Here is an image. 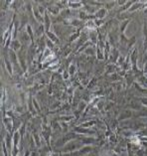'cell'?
<instances>
[{
	"label": "cell",
	"instance_id": "obj_1",
	"mask_svg": "<svg viewBox=\"0 0 147 156\" xmlns=\"http://www.w3.org/2000/svg\"><path fill=\"white\" fill-rule=\"evenodd\" d=\"M84 144L81 143L80 140H73L70 141L69 143H67L66 145L63 147L62 150H60L59 152L61 153H71L74 151H77V150L81 149L83 147Z\"/></svg>",
	"mask_w": 147,
	"mask_h": 156
},
{
	"label": "cell",
	"instance_id": "obj_2",
	"mask_svg": "<svg viewBox=\"0 0 147 156\" xmlns=\"http://www.w3.org/2000/svg\"><path fill=\"white\" fill-rule=\"evenodd\" d=\"M137 59H138V53L137 49L134 48L133 50H130V63H131V71L133 73H138L139 69L137 67Z\"/></svg>",
	"mask_w": 147,
	"mask_h": 156
},
{
	"label": "cell",
	"instance_id": "obj_3",
	"mask_svg": "<svg viewBox=\"0 0 147 156\" xmlns=\"http://www.w3.org/2000/svg\"><path fill=\"white\" fill-rule=\"evenodd\" d=\"M133 111L131 109H123L120 113L118 114L117 120L118 121H125L127 119H130L131 117H133Z\"/></svg>",
	"mask_w": 147,
	"mask_h": 156
},
{
	"label": "cell",
	"instance_id": "obj_4",
	"mask_svg": "<svg viewBox=\"0 0 147 156\" xmlns=\"http://www.w3.org/2000/svg\"><path fill=\"white\" fill-rule=\"evenodd\" d=\"M74 132L78 133V134H81V135H92L96 133L94 130H92L91 128H84V127H81V126H76L74 127Z\"/></svg>",
	"mask_w": 147,
	"mask_h": 156
},
{
	"label": "cell",
	"instance_id": "obj_5",
	"mask_svg": "<svg viewBox=\"0 0 147 156\" xmlns=\"http://www.w3.org/2000/svg\"><path fill=\"white\" fill-rule=\"evenodd\" d=\"M119 56H120V54H119L118 49L113 47V48H111V52H110V57H108V60L111 62V64H115L117 59L119 58Z\"/></svg>",
	"mask_w": 147,
	"mask_h": 156
},
{
	"label": "cell",
	"instance_id": "obj_6",
	"mask_svg": "<svg viewBox=\"0 0 147 156\" xmlns=\"http://www.w3.org/2000/svg\"><path fill=\"white\" fill-rule=\"evenodd\" d=\"M89 39L92 44H94V45H97V41H99V33H97V30H89Z\"/></svg>",
	"mask_w": 147,
	"mask_h": 156
},
{
	"label": "cell",
	"instance_id": "obj_7",
	"mask_svg": "<svg viewBox=\"0 0 147 156\" xmlns=\"http://www.w3.org/2000/svg\"><path fill=\"white\" fill-rule=\"evenodd\" d=\"M4 65H5V68H6L8 74H9L10 76H13V74H14V71H13V64L11 63V61L8 58V55L4 57Z\"/></svg>",
	"mask_w": 147,
	"mask_h": 156
},
{
	"label": "cell",
	"instance_id": "obj_8",
	"mask_svg": "<svg viewBox=\"0 0 147 156\" xmlns=\"http://www.w3.org/2000/svg\"><path fill=\"white\" fill-rule=\"evenodd\" d=\"M78 140H80L81 143L84 144V145H91V144H94L97 143V139L92 137V136H81L80 139H78Z\"/></svg>",
	"mask_w": 147,
	"mask_h": 156
},
{
	"label": "cell",
	"instance_id": "obj_9",
	"mask_svg": "<svg viewBox=\"0 0 147 156\" xmlns=\"http://www.w3.org/2000/svg\"><path fill=\"white\" fill-rule=\"evenodd\" d=\"M8 58L11 61L13 65H18L19 64V60H18V55L15 51H13L12 49L8 50Z\"/></svg>",
	"mask_w": 147,
	"mask_h": 156
},
{
	"label": "cell",
	"instance_id": "obj_10",
	"mask_svg": "<svg viewBox=\"0 0 147 156\" xmlns=\"http://www.w3.org/2000/svg\"><path fill=\"white\" fill-rule=\"evenodd\" d=\"M43 25H44V28H45V33L50 31V28L52 26V19L50 18L49 13L47 11H46V13L44 14V23H43Z\"/></svg>",
	"mask_w": 147,
	"mask_h": 156
},
{
	"label": "cell",
	"instance_id": "obj_11",
	"mask_svg": "<svg viewBox=\"0 0 147 156\" xmlns=\"http://www.w3.org/2000/svg\"><path fill=\"white\" fill-rule=\"evenodd\" d=\"M20 32V35H21V38H20V42L22 43V45L24 46H27V44H29V42H31V39H30L28 33L25 31H23V30H21Z\"/></svg>",
	"mask_w": 147,
	"mask_h": 156
},
{
	"label": "cell",
	"instance_id": "obj_12",
	"mask_svg": "<svg viewBox=\"0 0 147 156\" xmlns=\"http://www.w3.org/2000/svg\"><path fill=\"white\" fill-rule=\"evenodd\" d=\"M45 34H46V37H47L49 40H51L54 44H56V45H59V44H60V39H59V37L57 36V35H56L54 32L48 31V32H46Z\"/></svg>",
	"mask_w": 147,
	"mask_h": 156
},
{
	"label": "cell",
	"instance_id": "obj_13",
	"mask_svg": "<svg viewBox=\"0 0 147 156\" xmlns=\"http://www.w3.org/2000/svg\"><path fill=\"white\" fill-rule=\"evenodd\" d=\"M107 10L105 9L104 7L99 8V9L97 10L96 13H94V16H96V18L97 19H100V20H103V19L107 17Z\"/></svg>",
	"mask_w": 147,
	"mask_h": 156
},
{
	"label": "cell",
	"instance_id": "obj_14",
	"mask_svg": "<svg viewBox=\"0 0 147 156\" xmlns=\"http://www.w3.org/2000/svg\"><path fill=\"white\" fill-rule=\"evenodd\" d=\"M133 16V14L131 13H128V12H122V13H117V15H116V19L119 21H126L128 20V19H131V17Z\"/></svg>",
	"mask_w": 147,
	"mask_h": 156
},
{
	"label": "cell",
	"instance_id": "obj_15",
	"mask_svg": "<svg viewBox=\"0 0 147 156\" xmlns=\"http://www.w3.org/2000/svg\"><path fill=\"white\" fill-rule=\"evenodd\" d=\"M22 43L20 42L19 40L17 39H15V40H12V42H11V45H10V49H12L13 51H15V52H18L21 50V48H22Z\"/></svg>",
	"mask_w": 147,
	"mask_h": 156
},
{
	"label": "cell",
	"instance_id": "obj_16",
	"mask_svg": "<svg viewBox=\"0 0 147 156\" xmlns=\"http://www.w3.org/2000/svg\"><path fill=\"white\" fill-rule=\"evenodd\" d=\"M147 51V25L146 21L143 23V54Z\"/></svg>",
	"mask_w": 147,
	"mask_h": 156
},
{
	"label": "cell",
	"instance_id": "obj_17",
	"mask_svg": "<svg viewBox=\"0 0 147 156\" xmlns=\"http://www.w3.org/2000/svg\"><path fill=\"white\" fill-rule=\"evenodd\" d=\"M25 30L26 32L28 33L30 39H31V45L32 46H36L35 45V38H34V31H33V28H32V26L30 25V24H27L26 27H25Z\"/></svg>",
	"mask_w": 147,
	"mask_h": 156
},
{
	"label": "cell",
	"instance_id": "obj_18",
	"mask_svg": "<svg viewBox=\"0 0 147 156\" xmlns=\"http://www.w3.org/2000/svg\"><path fill=\"white\" fill-rule=\"evenodd\" d=\"M143 4H144V2H142V1H135V3L133 4L132 6L129 8L127 12H128V13H131V14H132V13H134L136 10H138V9H142Z\"/></svg>",
	"mask_w": 147,
	"mask_h": 156
},
{
	"label": "cell",
	"instance_id": "obj_19",
	"mask_svg": "<svg viewBox=\"0 0 147 156\" xmlns=\"http://www.w3.org/2000/svg\"><path fill=\"white\" fill-rule=\"evenodd\" d=\"M47 12L51 13V14L54 16H57V15H59V13H60V8L57 6V5H49L47 7Z\"/></svg>",
	"mask_w": 147,
	"mask_h": 156
},
{
	"label": "cell",
	"instance_id": "obj_20",
	"mask_svg": "<svg viewBox=\"0 0 147 156\" xmlns=\"http://www.w3.org/2000/svg\"><path fill=\"white\" fill-rule=\"evenodd\" d=\"M67 21L69 22H65L66 24H69L71 26H74V27H79V26H81L83 27V21H81L80 19H68Z\"/></svg>",
	"mask_w": 147,
	"mask_h": 156
},
{
	"label": "cell",
	"instance_id": "obj_21",
	"mask_svg": "<svg viewBox=\"0 0 147 156\" xmlns=\"http://www.w3.org/2000/svg\"><path fill=\"white\" fill-rule=\"evenodd\" d=\"M68 6H69L70 8H72V9H80V8H81L83 6H85L84 5V2L81 1H69V4H68Z\"/></svg>",
	"mask_w": 147,
	"mask_h": 156
},
{
	"label": "cell",
	"instance_id": "obj_22",
	"mask_svg": "<svg viewBox=\"0 0 147 156\" xmlns=\"http://www.w3.org/2000/svg\"><path fill=\"white\" fill-rule=\"evenodd\" d=\"M97 120L92 119V120H89V121H86V122H83V124H79V126L81 127H84V128H91V127H94V125H97Z\"/></svg>",
	"mask_w": 147,
	"mask_h": 156
},
{
	"label": "cell",
	"instance_id": "obj_23",
	"mask_svg": "<svg viewBox=\"0 0 147 156\" xmlns=\"http://www.w3.org/2000/svg\"><path fill=\"white\" fill-rule=\"evenodd\" d=\"M78 15H79V19H80L81 21H83V22L89 21V14L86 13V11H80V12L78 13Z\"/></svg>",
	"mask_w": 147,
	"mask_h": 156
},
{
	"label": "cell",
	"instance_id": "obj_24",
	"mask_svg": "<svg viewBox=\"0 0 147 156\" xmlns=\"http://www.w3.org/2000/svg\"><path fill=\"white\" fill-rule=\"evenodd\" d=\"M129 106L131 108V109H135L137 111L142 108V105L140 103V102H137V100H131L129 103Z\"/></svg>",
	"mask_w": 147,
	"mask_h": 156
},
{
	"label": "cell",
	"instance_id": "obj_25",
	"mask_svg": "<svg viewBox=\"0 0 147 156\" xmlns=\"http://www.w3.org/2000/svg\"><path fill=\"white\" fill-rule=\"evenodd\" d=\"M131 19H128L126 21H123L119 26V34H125V30H126V27L128 26V24L130 23Z\"/></svg>",
	"mask_w": 147,
	"mask_h": 156
},
{
	"label": "cell",
	"instance_id": "obj_26",
	"mask_svg": "<svg viewBox=\"0 0 147 156\" xmlns=\"http://www.w3.org/2000/svg\"><path fill=\"white\" fill-rule=\"evenodd\" d=\"M60 15H61L62 19H66V20H68V18L71 16V10L69 9V8H65V9H63L61 11Z\"/></svg>",
	"mask_w": 147,
	"mask_h": 156
},
{
	"label": "cell",
	"instance_id": "obj_27",
	"mask_svg": "<svg viewBox=\"0 0 147 156\" xmlns=\"http://www.w3.org/2000/svg\"><path fill=\"white\" fill-rule=\"evenodd\" d=\"M33 139H34V142H35V146L38 147V148H40L41 146H42V142H41V139H40V136L39 134H37V133L33 132Z\"/></svg>",
	"mask_w": 147,
	"mask_h": 156
},
{
	"label": "cell",
	"instance_id": "obj_28",
	"mask_svg": "<svg viewBox=\"0 0 147 156\" xmlns=\"http://www.w3.org/2000/svg\"><path fill=\"white\" fill-rule=\"evenodd\" d=\"M135 43H136V37L135 36H132L130 39L128 40V42H127L126 44V49H127V51H130L131 50V47H133V46L135 45Z\"/></svg>",
	"mask_w": 147,
	"mask_h": 156
},
{
	"label": "cell",
	"instance_id": "obj_29",
	"mask_svg": "<svg viewBox=\"0 0 147 156\" xmlns=\"http://www.w3.org/2000/svg\"><path fill=\"white\" fill-rule=\"evenodd\" d=\"M97 59L99 61H104V54L102 53V50L97 45Z\"/></svg>",
	"mask_w": 147,
	"mask_h": 156
},
{
	"label": "cell",
	"instance_id": "obj_30",
	"mask_svg": "<svg viewBox=\"0 0 147 156\" xmlns=\"http://www.w3.org/2000/svg\"><path fill=\"white\" fill-rule=\"evenodd\" d=\"M68 72L70 74V77H73L77 72V66L75 64H70V66L68 67Z\"/></svg>",
	"mask_w": 147,
	"mask_h": 156
},
{
	"label": "cell",
	"instance_id": "obj_31",
	"mask_svg": "<svg viewBox=\"0 0 147 156\" xmlns=\"http://www.w3.org/2000/svg\"><path fill=\"white\" fill-rule=\"evenodd\" d=\"M86 106H88V103H86L85 100H81L78 105V111H80V113H81L84 111V109L86 108Z\"/></svg>",
	"mask_w": 147,
	"mask_h": 156
},
{
	"label": "cell",
	"instance_id": "obj_32",
	"mask_svg": "<svg viewBox=\"0 0 147 156\" xmlns=\"http://www.w3.org/2000/svg\"><path fill=\"white\" fill-rule=\"evenodd\" d=\"M84 52H85V54L88 55V56H92V55L97 54V50H94V46H91V47L86 48Z\"/></svg>",
	"mask_w": 147,
	"mask_h": 156
},
{
	"label": "cell",
	"instance_id": "obj_33",
	"mask_svg": "<svg viewBox=\"0 0 147 156\" xmlns=\"http://www.w3.org/2000/svg\"><path fill=\"white\" fill-rule=\"evenodd\" d=\"M76 116H63L61 117H59V120H61L63 122H69L71 120H73Z\"/></svg>",
	"mask_w": 147,
	"mask_h": 156
},
{
	"label": "cell",
	"instance_id": "obj_34",
	"mask_svg": "<svg viewBox=\"0 0 147 156\" xmlns=\"http://www.w3.org/2000/svg\"><path fill=\"white\" fill-rule=\"evenodd\" d=\"M113 105H114V102H111V100H107V102H105L104 110H105V111L110 110V109L113 108Z\"/></svg>",
	"mask_w": 147,
	"mask_h": 156
},
{
	"label": "cell",
	"instance_id": "obj_35",
	"mask_svg": "<svg viewBox=\"0 0 147 156\" xmlns=\"http://www.w3.org/2000/svg\"><path fill=\"white\" fill-rule=\"evenodd\" d=\"M97 78H92L91 81H89V83L88 84V86H86V89L88 90H91V89H92L94 86L97 84Z\"/></svg>",
	"mask_w": 147,
	"mask_h": 156
},
{
	"label": "cell",
	"instance_id": "obj_36",
	"mask_svg": "<svg viewBox=\"0 0 147 156\" xmlns=\"http://www.w3.org/2000/svg\"><path fill=\"white\" fill-rule=\"evenodd\" d=\"M33 105H34L35 109H36L37 113H38V114H41V113H41V108H40L39 103H38V102H37L36 98H33Z\"/></svg>",
	"mask_w": 147,
	"mask_h": 156
},
{
	"label": "cell",
	"instance_id": "obj_37",
	"mask_svg": "<svg viewBox=\"0 0 147 156\" xmlns=\"http://www.w3.org/2000/svg\"><path fill=\"white\" fill-rule=\"evenodd\" d=\"M46 45H47V48L51 49L52 51H53L54 48L56 47V44H54L51 40H49L47 37H46Z\"/></svg>",
	"mask_w": 147,
	"mask_h": 156
},
{
	"label": "cell",
	"instance_id": "obj_38",
	"mask_svg": "<svg viewBox=\"0 0 147 156\" xmlns=\"http://www.w3.org/2000/svg\"><path fill=\"white\" fill-rule=\"evenodd\" d=\"M124 60H125V58H123L122 56H119V58L117 59V61H116V63H115L116 67L117 68L122 67V65H123V63H124Z\"/></svg>",
	"mask_w": 147,
	"mask_h": 156
},
{
	"label": "cell",
	"instance_id": "obj_39",
	"mask_svg": "<svg viewBox=\"0 0 147 156\" xmlns=\"http://www.w3.org/2000/svg\"><path fill=\"white\" fill-rule=\"evenodd\" d=\"M1 145H2V151L4 153V156H9L8 155V152H7V146H6V143H5V140L2 139L1 140Z\"/></svg>",
	"mask_w": 147,
	"mask_h": 156
},
{
	"label": "cell",
	"instance_id": "obj_40",
	"mask_svg": "<svg viewBox=\"0 0 147 156\" xmlns=\"http://www.w3.org/2000/svg\"><path fill=\"white\" fill-rule=\"evenodd\" d=\"M105 9H107V11L111 9V8H113L114 6H115V4H116V1H111V2H105Z\"/></svg>",
	"mask_w": 147,
	"mask_h": 156
},
{
	"label": "cell",
	"instance_id": "obj_41",
	"mask_svg": "<svg viewBox=\"0 0 147 156\" xmlns=\"http://www.w3.org/2000/svg\"><path fill=\"white\" fill-rule=\"evenodd\" d=\"M108 140H110V143H112V144L116 143V141H117V135H116L115 133H112V134L108 137Z\"/></svg>",
	"mask_w": 147,
	"mask_h": 156
},
{
	"label": "cell",
	"instance_id": "obj_42",
	"mask_svg": "<svg viewBox=\"0 0 147 156\" xmlns=\"http://www.w3.org/2000/svg\"><path fill=\"white\" fill-rule=\"evenodd\" d=\"M94 23H96V25L97 28H100L102 25H104L105 24V21L104 20H100V19H96V20H94Z\"/></svg>",
	"mask_w": 147,
	"mask_h": 156
},
{
	"label": "cell",
	"instance_id": "obj_43",
	"mask_svg": "<svg viewBox=\"0 0 147 156\" xmlns=\"http://www.w3.org/2000/svg\"><path fill=\"white\" fill-rule=\"evenodd\" d=\"M110 129H116V128L118 127V120H117V118L116 119H113L112 121H111V126H110Z\"/></svg>",
	"mask_w": 147,
	"mask_h": 156
},
{
	"label": "cell",
	"instance_id": "obj_44",
	"mask_svg": "<svg viewBox=\"0 0 147 156\" xmlns=\"http://www.w3.org/2000/svg\"><path fill=\"white\" fill-rule=\"evenodd\" d=\"M104 105H105L104 100H99L97 105V108L99 109V110H102V108H104Z\"/></svg>",
	"mask_w": 147,
	"mask_h": 156
},
{
	"label": "cell",
	"instance_id": "obj_45",
	"mask_svg": "<svg viewBox=\"0 0 147 156\" xmlns=\"http://www.w3.org/2000/svg\"><path fill=\"white\" fill-rule=\"evenodd\" d=\"M139 102L144 108H147V97H141L139 98Z\"/></svg>",
	"mask_w": 147,
	"mask_h": 156
},
{
	"label": "cell",
	"instance_id": "obj_46",
	"mask_svg": "<svg viewBox=\"0 0 147 156\" xmlns=\"http://www.w3.org/2000/svg\"><path fill=\"white\" fill-rule=\"evenodd\" d=\"M62 77H63V80H68V79L70 78V74H69V72H68V70L66 69L64 71V73L62 74Z\"/></svg>",
	"mask_w": 147,
	"mask_h": 156
},
{
	"label": "cell",
	"instance_id": "obj_47",
	"mask_svg": "<svg viewBox=\"0 0 147 156\" xmlns=\"http://www.w3.org/2000/svg\"><path fill=\"white\" fill-rule=\"evenodd\" d=\"M142 73H143V76L147 78V62L144 63L143 64V69H142Z\"/></svg>",
	"mask_w": 147,
	"mask_h": 156
},
{
	"label": "cell",
	"instance_id": "obj_48",
	"mask_svg": "<svg viewBox=\"0 0 147 156\" xmlns=\"http://www.w3.org/2000/svg\"><path fill=\"white\" fill-rule=\"evenodd\" d=\"M126 0H118V1H116V4H117V6L119 7H122L123 5H125V3H126Z\"/></svg>",
	"mask_w": 147,
	"mask_h": 156
},
{
	"label": "cell",
	"instance_id": "obj_49",
	"mask_svg": "<svg viewBox=\"0 0 147 156\" xmlns=\"http://www.w3.org/2000/svg\"><path fill=\"white\" fill-rule=\"evenodd\" d=\"M17 2H18V1H15V3H16V4H17ZM23 3H24V2H23V1H21V2H18V4H23ZM12 4H13V5H12V6H11V8H12V7H15V5H14V1H13V2H12ZM20 6H21V5H20ZM20 6H19V5H17V8H19V7H20ZM21 7H22V6H21Z\"/></svg>",
	"mask_w": 147,
	"mask_h": 156
}]
</instances>
